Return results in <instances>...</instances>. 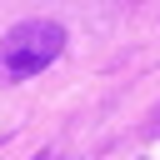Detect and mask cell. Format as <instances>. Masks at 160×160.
<instances>
[{"mask_svg": "<svg viewBox=\"0 0 160 160\" xmlns=\"http://www.w3.org/2000/svg\"><path fill=\"white\" fill-rule=\"evenodd\" d=\"M65 50V30L55 20H20L0 40V80H30L45 65H55Z\"/></svg>", "mask_w": 160, "mask_h": 160, "instance_id": "obj_1", "label": "cell"}, {"mask_svg": "<svg viewBox=\"0 0 160 160\" xmlns=\"http://www.w3.org/2000/svg\"><path fill=\"white\" fill-rule=\"evenodd\" d=\"M150 130H155V135H160V110H155V115H150Z\"/></svg>", "mask_w": 160, "mask_h": 160, "instance_id": "obj_2", "label": "cell"}, {"mask_svg": "<svg viewBox=\"0 0 160 160\" xmlns=\"http://www.w3.org/2000/svg\"><path fill=\"white\" fill-rule=\"evenodd\" d=\"M35 160H60V155H55V150H45V155H35Z\"/></svg>", "mask_w": 160, "mask_h": 160, "instance_id": "obj_3", "label": "cell"}]
</instances>
